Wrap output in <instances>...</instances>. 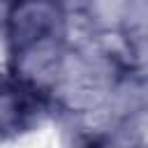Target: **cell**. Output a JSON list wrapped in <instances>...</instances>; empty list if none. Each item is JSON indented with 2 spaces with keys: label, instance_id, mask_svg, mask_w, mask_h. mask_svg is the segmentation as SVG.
Masks as SVG:
<instances>
[{
  "label": "cell",
  "instance_id": "cell-2",
  "mask_svg": "<svg viewBox=\"0 0 148 148\" xmlns=\"http://www.w3.org/2000/svg\"><path fill=\"white\" fill-rule=\"evenodd\" d=\"M49 113V97L42 86L9 72L0 74V136L32 130Z\"/></svg>",
  "mask_w": 148,
  "mask_h": 148
},
{
  "label": "cell",
  "instance_id": "cell-1",
  "mask_svg": "<svg viewBox=\"0 0 148 148\" xmlns=\"http://www.w3.org/2000/svg\"><path fill=\"white\" fill-rule=\"evenodd\" d=\"M12 72L42 86L65 49V12L58 0H14L5 16Z\"/></svg>",
  "mask_w": 148,
  "mask_h": 148
}]
</instances>
